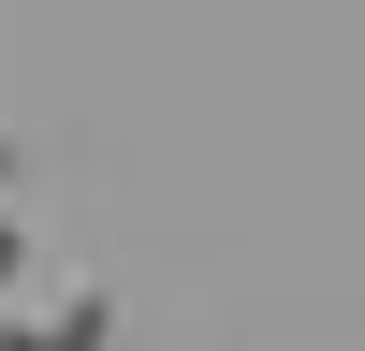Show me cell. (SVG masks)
<instances>
[{"mask_svg":"<svg viewBox=\"0 0 365 351\" xmlns=\"http://www.w3.org/2000/svg\"><path fill=\"white\" fill-rule=\"evenodd\" d=\"M103 322H117L103 292H73V307H58V322H15V337H0V351H103Z\"/></svg>","mask_w":365,"mask_h":351,"instance_id":"obj_1","label":"cell"}]
</instances>
